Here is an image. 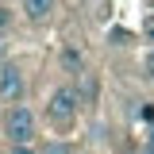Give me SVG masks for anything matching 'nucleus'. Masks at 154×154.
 <instances>
[{
  "instance_id": "f257e3e1",
  "label": "nucleus",
  "mask_w": 154,
  "mask_h": 154,
  "mask_svg": "<svg viewBox=\"0 0 154 154\" xmlns=\"http://www.w3.org/2000/svg\"><path fill=\"white\" fill-rule=\"evenodd\" d=\"M4 135L12 139V146H31L35 139V116L27 104H12L8 116H4Z\"/></svg>"
},
{
  "instance_id": "f03ea898",
  "label": "nucleus",
  "mask_w": 154,
  "mask_h": 154,
  "mask_svg": "<svg viewBox=\"0 0 154 154\" xmlns=\"http://www.w3.org/2000/svg\"><path fill=\"white\" fill-rule=\"evenodd\" d=\"M77 104H81V96H77L73 85H58L50 100H46V116H50V123L58 127H66V123H73L77 119Z\"/></svg>"
},
{
  "instance_id": "7ed1b4c3",
  "label": "nucleus",
  "mask_w": 154,
  "mask_h": 154,
  "mask_svg": "<svg viewBox=\"0 0 154 154\" xmlns=\"http://www.w3.org/2000/svg\"><path fill=\"white\" fill-rule=\"evenodd\" d=\"M19 96H23V73H19L16 66H4L0 69V100L19 104Z\"/></svg>"
},
{
  "instance_id": "20e7f679",
  "label": "nucleus",
  "mask_w": 154,
  "mask_h": 154,
  "mask_svg": "<svg viewBox=\"0 0 154 154\" xmlns=\"http://www.w3.org/2000/svg\"><path fill=\"white\" fill-rule=\"evenodd\" d=\"M58 0H23V12H27V19H35V23H42V19L54 12Z\"/></svg>"
},
{
  "instance_id": "39448f33",
  "label": "nucleus",
  "mask_w": 154,
  "mask_h": 154,
  "mask_svg": "<svg viewBox=\"0 0 154 154\" xmlns=\"http://www.w3.org/2000/svg\"><path fill=\"white\" fill-rule=\"evenodd\" d=\"M62 62H66V69H81V54H77V50H69V46L62 50Z\"/></svg>"
},
{
  "instance_id": "423d86ee",
  "label": "nucleus",
  "mask_w": 154,
  "mask_h": 154,
  "mask_svg": "<svg viewBox=\"0 0 154 154\" xmlns=\"http://www.w3.org/2000/svg\"><path fill=\"white\" fill-rule=\"evenodd\" d=\"M42 154H73V146H69V143H46Z\"/></svg>"
},
{
  "instance_id": "0eeeda50",
  "label": "nucleus",
  "mask_w": 154,
  "mask_h": 154,
  "mask_svg": "<svg viewBox=\"0 0 154 154\" xmlns=\"http://www.w3.org/2000/svg\"><path fill=\"white\" fill-rule=\"evenodd\" d=\"M8 23H12V12H8V8H0V31H4Z\"/></svg>"
},
{
  "instance_id": "6e6552de",
  "label": "nucleus",
  "mask_w": 154,
  "mask_h": 154,
  "mask_svg": "<svg viewBox=\"0 0 154 154\" xmlns=\"http://www.w3.org/2000/svg\"><path fill=\"white\" fill-rule=\"evenodd\" d=\"M12 154H38L35 146H12Z\"/></svg>"
},
{
  "instance_id": "1a4fd4ad",
  "label": "nucleus",
  "mask_w": 154,
  "mask_h": 154,
  "mask_svg": "<svg viewBox=\"0 0 154 154\" xmlns=\"http://www.w3.org/2000/svg\"><path fill=\"white\" fill-rule=\"evenodd\" d=\"M146 73L154 77V50H150V58H146Z\"/></svg>"
},
{
  "instance_id": "9d476101",
  "label": "nucleus",
  "mask_w": 154,
  "mask_h": 154,
  "mask_svg": "<svg viewBox=\"0 0 154 154\" xmlns=\"http://www.w3.org/2000/svg\"><path fill=\"white\" fill-rule=\"evenodd\" d=\"M143 154H154V146H150V143H146V146H143Z\"/></svg>"
},
{
  "instance_id": "9b49d317",
  "label": "nucleus",
  "mask_w": 154,
  "mask_h": 154,
  "mask_svg": "<svg viewBox=\"0 0 154 154\" xmlns=\"http://www.w3.org/2000/svg\"><path fill=\"white\" fill-rule=\"evenodd\" d=\"M0 69H4V50H0Z\"/></svg>"
}]
</instances>
